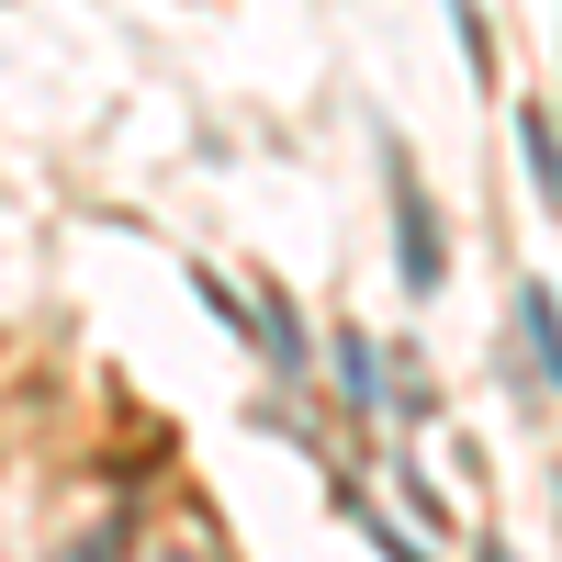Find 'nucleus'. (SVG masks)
Segmentation results:
<instances>
[{
    "mask_svg": "<svg viewBox=\"0 0 562 562\" xmlns=\"http://www.w3.org/2000/svg\"><path fill=\"white\" fill-rule=\"evenodd\" d=\"M383 192H394V270H405V293H439L450 281V237H439V214L416 192V169H405V135H383Z\"/></svg>",
    "mask_w": 562,
    "mask_h": 562,
    "instance_id": "1",
    "label": "nucleus"
},
{
    "mask_svg": "<svg viewBox=\"0 0 562 562\" xmlns=\"http://www.w3.org/2000/svg\"><path fill=\"white\" fill-rule=\"evenodd\" d=\"M518 394H529V416H551V281L540 270H518Z\"/></svg>",
    "mask_w": 562,
    "mask_h": 562,
    "instance_id": "2",
    "label": "nucleus"
},
{
    "mask_svg": "<svg viewBox=\"0 0 562 562\" xmlns=\"http://www.w3.org/2000/svg\"><path fill=\"white\" fill-rule=\"evenodd\" d=\"M259 360H270V371H304V360H315V338H304V315H293L281 281H259Z\"/></svg>",
    "mask_w": 562,
    "mask_h": 562,
    "instance_id": "3",
    "label": "nucleus"
},
{
    "mask_svg": "<svg viewBox=\"0 0 562 562\" xmlns=\"http://www.w3.org/2000/svg\"><path fill=\"white\" fill-rule=\"evenodd\" d=\"M518 158H529V192L551 203L562 192V169H551V102H518Z\"/></svg>",
    "mask_w": 562,
    "mask_h": 562,
    "instance_id": "4",
    "label": "nucleus"
},
{
    "mask_svg": "<svg viewBox=\"0 0 562 562\" xmlns=\"http://www.w3.org/2000/svg\"><path fill=\"white\" fill-rule=\"evenodd\" d=\"M338 506H349V518L371 529V551H383V562H428V551H416V540H405V529H394V518H383L371 495H338Z\"/></svg>",
    "mask_w": 562,
    "mask_h": 562,
    "instance_id": "5",
    "label": "nucleus"
},
{
    "mask_svg": "<svg viewBox=\"0 0 562 562\" xmlns=\"http://www.w3.org/2000/svg\"><path fill=\"white\" fill-rule=\"evenodd\" d=\"M338 383L371 405V394H383V360H371V338H338Z\"/></svg>",
    "mask_w": 562,
    "mask_h": 562,
    "instance_id": "6",
    "label": "nucleus"
},
{
    "mask_svg": "<svg viewBox=\"0 0 562 562\" xmlns=\"http://www.w3.org/2000/svg\"><path fill=\"white\" fill-rule=\"evenodd\" d=\"M450 23H461V57H473V68H495V45H484V12H473V0H450Z\"/></svg>",
    "mask_w": 562,
    "mask_h": 562,
    "instance_id": "7",
    "label": "nucleus"
}]
</instances>
